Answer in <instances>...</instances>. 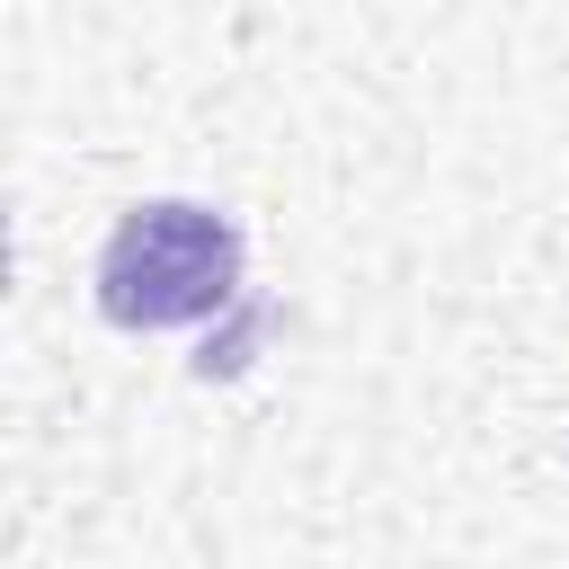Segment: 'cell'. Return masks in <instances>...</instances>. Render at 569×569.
<instances>
[{
	"mask_svg": "<svg viewBox=\"0 0 569 569\" xmlns=\"http://www.w3.org/2000/svg\"><path fill=\"white\" fill-rule=\"evenodd\" d=\"M240 222L196 196L133 204L98 249V311L116 329H196L240 293Z\"/></svg>",
	"mask_w": 569,
	"mask_h": 569,
	"instance_id": "cell-1",
	"label": "cell"
}]
</instances>
